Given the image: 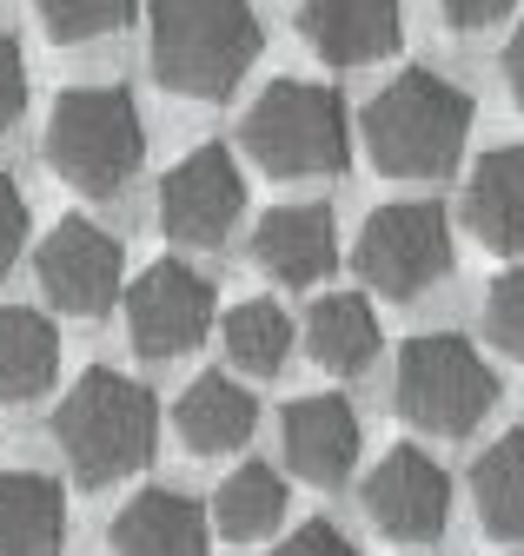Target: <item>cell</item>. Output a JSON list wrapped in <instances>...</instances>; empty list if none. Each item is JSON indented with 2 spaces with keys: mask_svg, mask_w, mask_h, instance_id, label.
Instances as JSON below:
<instances>
[{
  "mask_svg": "<svg viewBox=\"0 0 524 556\" xmlns=\"http://www.w3.org/2000/svg\"><path fill=\"white\" fill-rule=\"evenodd\" d=\"M34 14L60 47H87V40L134 21V0H34Z\"/></svg>",
  "mask_w": 524,
  "mask_h": 556,
  "instance_id": "cb8c5ba5",
  "label": "cell"
},
{
  "mask_svg": "<svg viewBox=\"0 0 524 556\" xmlns=\"http://www.w3.org/2000/svg\"><path fill=\"white\" fill-rule=\"evenodd\" d=\"M239 139H246L252 166L273 179H325L352 160L346 100L333 87H312V80H273L252 100Z\"/></svg>",
  "mask_w": 524,
  "mask_h": 556,
  "instance_id": "5b68a950",
  "label": "cell"
},
{
  "mask_svg": "<svg viewBox=\"0 0 524 556\" xmlns=\"http://www.w3.org/2000/svg\"><path fill=\"white\" fill-rule=\"evenodd\" d=\"M53 438H60V457L80 483H120L153 464V444H160V404L140 378L126 371H107L93 365L53 410Z\"/></svg>",
  "mask_w": 524,
  "mask_h": 556,
  "instance_id": "6da1fadb",
  "label": "cell"
},
{
  "mask_svg": "<svg viewBox=\"0 0 524 556\" xmlns=\"http://www.w3.org/2000/svg\"><path fill=\"white\" fill-rule=\"evenodd\" d=\"M213 523L179 491H140L113 517V556H207Z\"/></svg>",
  "mask_w": 524,
  "mask_h": 556,
  "instance_id": "9a60e30c",
  "label": "cell"
},
{
  "mask_svg": "<svg viewBox=\"0 0 524 556\" xmlns=\"http://www.w3.org/2000/svg\"><path fill=\"white\" fill-rule=\"evenodd\" d=\"M60 371V338L40 312L27 305H0V397L8 404H34L47 397Z\"/></svg>",
  "mask_w": 524,
  "mask_h": 556,
  "instance_id": "ffe728a7",
  "label": "cell"
},
{
  "mask_svg": "<svg viewBox=\"0 0 524 556\" xmlns=\"http://www.w3.org/2000/svg\"><path fill=\"white\" fill-rule=\"evenodd\" d=\"M259 60L252 0H153V74L186 100H226Z\"/></svg>",
  "mask_w": 524,
  "mask_h": 556,
  "instance_id": "3957f363",
  "label": "cell"
},
{
  "mask_svg": "<svg viewBox=\"0 0 524 556\" xmlns=\"http://www.w3.org/2000/svg\"><path fill=\"white\" fill-rule=\"evenodd\" d=\"M465 226L491 252H524V147H498L478 160L465 192Z\"/></svg>",
  "mask_w": 524,
  "mask_h": 556,
  "instance_id": "ac0fdd59",
  "label": "cell"
},
{
  "mask_svg": "<svg viewBox=\"0 0 524 556\" xmlns=\"http://www.w3.org/2000/svg\"><path fill=\"white\" fill-rule=\"evenodd\" d=\"M472 139V93L432 66H412L365 106V153L391 179H445Z\"/></svg>",
  "mask_w": 524,
  "mask_h": 556,
  "instance_id": "7a4b0ae2",
  "label": "cell"
},
{
  "mask_svg": "<svg viewBox=\"0 0 524 556\" xmlns=\"http://www.w3.org/2000/svg\"><path fill=\"white\" fill-rule=\"evenodd\" d=\"M21 245H27V199H21V186L8 173H0V278L14 271Z\"/></svg>",
  "mask_w": 524,
  "mask_h": 556,
  "instance_id": "484cf974",
  "label": "cell"
},
{
  "mask_svg": "<svg viewBox=\"0 0 524 556\" xmlns=\"http://www.w3.org/2000/svg\"><path fill=\"white\" fill-rule=\"evenodd\" d=\"M359 278L378 299H419L451 271V226L432 199H399L378 205L359 226Z\"/></svg>",
  "mask_w": 524,
  "mask_h": 556,
  "instance_id": "52a82bcc",
  "label": "cell"
},
{
  "mask_svg": "<svg viewBox=\"0 0 524 556\" xmlns=\"http://www.w3.org/2000/svg\"><path fill=\"white\" fill-rule=\"evenodd\" d=\"M120 271L126 252L113 232H100L93 219H60L40 245V292L67 312V318H100L120 299Z\"/></svg>",
  "mask_w": 524,
  "mask_h": 556,
  "instance_id": "30bf717a",
  "label": "cell"
},
{
  "mask_svg": "<svg viewBox=\"0 0 524 556\" xmlns=\"http://www.w3.org/2000/svg\"><path fill=\"white\" fill-rule=\"evenodd\" d=\"M286 517V477L273 464H239L226 483H220V497H213V523L226 543H259V536H273Z\"/></svg>",
  "mask_w": 524,
  "mask_h": 556,
  "instance_id": "44dd1931",
  "label": "cell"
},
{
  "mask_svg": "<svg viewBox=\"0 0 524 556\" xmlns=\"http://www.w3.org/2000/svg\"><path fill=\"white\" fill-rule=\"evenodd\" d=\"M246 213V179L226 147H192L160 186V226L179 245H220Z\"/></svg>",
  "mask_w": 524,
  "mask_h": 556,
  "instance_id": "9c48e42d",
  "label": "cell"
},
{
  "mask_svg": "<svg viewBox=\"0 0 524 556\" xmlns=\"http://www.w3.org/2000/svg\"><path fill=\"white\" fill-rule=\"evenodd\" d=\"M472 497H478V523L498 543H524V431H504L478 470H472Z\"/></svg>",
  "mask_w": 524,
  "mask_h": 556,
  "instance_id": "7402d4cb",
  "label": "cell"
},
{
  "mask_svg": "<svg viewBox=\"0 0 524 556\" xmlns=\"http://www.w3.org/2000/svg\"><path fill=\"white\" fill-rule=\"evenodd\" d=\"M67 497L47 470H0V556H60Z\"/></svg>",
  "mask_w": 524,
  "mask_h": 556,
  "instance_id": "e0dca14e",
  "label": "cell"
},
{
  "mask_svg": "<svg viewBox=\"0 0 524 556\" xmlns=\"http://www.w3.org/2000/svg\"><path fill=\"white\" fill-rule=\"evenodd\" d=\"M126 331L140 358H179L213 331V278L192 271L186 258H160L126 292Z\"/></svg>",
  "mask_w": 524,
  "mask_h": 556,
  "instance_id": "ba28073f",
  "label": "cell"
},
{
  "mask_svg": "<svg viewBox=\"0 0 524 556\" xmlns=\"http://www.w3.org/2000/svg\"><path fill=\"white\" fill-rule=\"evenodd\" d=\"M438 8H445L451 27H491V21H504L517 8V0H438Z\"/></svg>",
  "mask_w": 524,
  "mask_h": 556,
  "instance_id": "f1b7e54d",
  "label": "cell"
},
{
  "mask_svg": "<svg viewBox=\"0 0 524 556\" xmlns=\"http://www.w3.org/2000/svg\"><path fill=\"white\" fill-rule=\"evenodd\" d=\"M485 331H491V344L504 358H524V265L504 271L485 292Z\"/></svg>",
  "mask_w": 524,
  "mask_h": 556,
  "instance_id": "d4e9b609",
  "label": "cell"
},
{
  "mask_svg": "<svg viewBox=\"0 0 524 556\" xmlns=\"http://www.w3.org/2000/svg\"><path fill=\"white\" fill-rule=\"evenodd\" d=\"M305 352L339 371V378H359L372 358H378V318L359 292H325L312 312H305Z\"/></svg>",
  "mask_w": 524,
  "mask_h": 556,
  "instance_id": "d6986e66",
  "label": "cell"
},
{
  "mask_svg": "<svg viewBox=\"0 0 524 556\" xmlns=\"http://www.w3.org/2000/svg\"><path fill=\"white\" fill-rule=\"evenodd\" d=\"M279 438H286V464L305 483H346L359 464V410L333 391L292 397L279 417Z\"/></svg>",
  "mask_w": 524,
  "mask_h": 556,
  "instance_id": "4fadbf2b",
  "label": "cell"
},
{
  "mask_svg": "<svg viewBox=\"0 0 524 556\" xmlns=\"http://www.w3.org/2000/svg\"><path fill=\"white\" fill-rule=\"evenodd\" d=\"M365 517L399 543H432L445 536V517H451V477L412 444L385 451L378 470L365 477Z\"/></svg>",
  "mask_w": 524,
  "mask_h": 556,
  "instance_id": "8fae6325",
  "label": "cell"
},
{
  "mask_svg": "<svg viewBox=\"0 0 524 556\" xmlns=\"http://www.w3.org/2000/svg\"><path fill=\"white\" fill-rule=\"evenodd\" d=\"M27 113V60L14 47V34H0V132Z\"/></svg>",
  "mask_w": 524,
  "mask_h": 556,
  "instance_id": "4316f807",
  "label": "cell"
},
{
  "mask_svg": "<svg viewBox=\"0 0 524 556\" xmlns=\"http://www.w3.org/2000/svg\"><path fill=\"white\" fill-rule=\"evenodd\" d=\"M273 556H359V549H352V536L333 530V523H299Z\"/></svg>",
  "mask_w": 524,
  "mask_h": 556,
  "instance_id": "83f0119b",
  "label": "cell"
},
{
  "mask_svg": "<svg viewBox=\"0 0 524 556\" xmlns=\"http://www.w3.org/2000/svg\"><path fill=\"white\" fill-rule=\"evenodd\" d=\"M391 397L432 438H465L485 425V410L498 404V378L491 365L472 352L458 331H419L399 352V378H391Z\"/></svg>",
  "mask_w": 524,
  "mask_h": 556,
  "instance_id": "8992f818",
  "label": "cell"
},
{
  "mask_svg": "<svg viewBox=\"0 0 524 556\" xmlns=\"http://www.w3.org/2000/svg\"><path fill=\"white\" fill-rule=\"evenodd\" d=\"M252 258L279 286H319L339 258V226L325 205H273L252 232Z\"/></svg>",
  "mask_w": 524,
  "mask_h": 556,
  "instance_id": "5bb4252c",
  "label": "cell"
},
{
  "mask_svg": "<svg viewBox=\"0 0 524 556\" xmlns=\"http://www.w3.org/2000/svg\"><path fill=\"white\" fill-rule=\"evenodd\" d=\"M299 34L325 66H365L406 40V8L399 0H305Z\"/></svg>",
  "mask_w": 524,
  "mask_h": 556,
  "instance_id": "7c38bea8",
  "label": "cell"
},
{
  "mask_svg": "<svg viewBox=\"0 0 524 556\" xmlns=\"http://www.w3.org/2000/svg\"><path fill=\"white\" fill-rule=\"evenodd\" d=\"M504 80H511V100L524 106V21H517V34H511V47H504Z\"/></svg>",
  "mask_w": 524,
  "mask_h": 556,
  "instance_id": "f546056e",
  "label": "cell"
},
{
  "mask_svg": "<svg viewBox=\"0 0 524 556\" xmlns=\"http://www.w3.org/2000/svg\"><path fill=\"white\" fill-rule=\"evenodd\" d=\"M147 160V119L126 87H74L47 113V166L87 199H113Z\"/></svg>",
  "mask_w": 524,
  "mask_h": 556,
  "instance_id": "277c9868",
  "label": "cell"
},
{
  "mask_svg": "<svg viewBox=\"0 0 524 556\" xmlns=\"http://www.w3.org/2000/svg\"><path fill=\"white\" fill-rule=\"evenodd\" d=\"M226 358L252 378H273L286 358H292V318L273 305V299H246L226 312Z\"/></svg>",
  "mask_w": 524,
  "mask_h": 556,
  "instance_id": "603a6c76",
  "label": "cell"
},
{
  "mask_svg": "<svg viewBox=\"0 0 524 556\" xmlns=\"http://www.w3.org/2000/svg\"><path fill=\"white\" fill-rule=\"evenodd\" d=\"M173 431L186 451H200V457H220V451H239L252 431H259V404L246 384L207 371V378H192L173 404Z\"/></svg>",
  "mask_w": 524,
  "mask_h": 556,
  "instance_id": "2e32d148",
  "label": "cell"
}]
</instances>
